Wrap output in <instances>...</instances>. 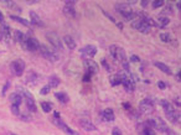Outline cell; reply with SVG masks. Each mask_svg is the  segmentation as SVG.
<instances>
[{"label": "cell", "mask_w": 181, "mask_h": 135, "mask_svg": "<svg viewBox=\"0 0 181 135\" xmlns=\"http://www.w3.org/2000/svg\"><path fill=\"white\" fill-rule=\"evenodd\" d=\"M146 125L150 126V128H155L156 130H159V131L162 133V134H166V133L169 131V128H167L166 123H165L160 117H156V118H154V119L148 120V121H146Z\"/></svg>", "instance_id": "cell-1"}, {"label": "cell", "mask_w": 181, "mask_h": 135, "mask_svg": "<svg viewBox=\"0 0 181 135\" xmlns=\"http://www.w3.org/2000/svg\"><path fill=\"white\" fill-rule=\"evenodd\" d=\"M116 10L122 14V16L127 20H132L133 16H134V11L132 10L130 5L129 4H125V3H118L116 4Z\"/></svg>", "instance_id": "cell-2"}, {"label": "cell", "mask_w": 181, "mask_h": 135, "mask_svg": "<svg viewBox=\"0 0 181 135\" xmlns=\"http://www.w3.org/2000/svg\"><path fill=\"white\" fill-rule=\"evenodd\" d=\"M39 50L41 51V55H42L46 59H48V61H51V62H56V61L60 59V55H58V52L51 50V48L47 47L46 45H40V48H39Z\"/></svg>", "instance_id": "cell-3"}, {"label": "cell", "mask_w": 181, "mask_h": 135, "mask_svg": "<svg viewBox=\"0 0 181 135\" xmlns=\"http://www.w3.org/2000/svg\"><path fill=\"white\" fill-rule=\"evenodd\" d=\"M21 45H23L24 48L35 52V51H37V50L40 48V45H41V43H40L36 39H34V37H31V36L27 35V36L24 37V41L21 42Z\"/></svg>", "instance_id": "cell-4"}, {"label": "cell", "mask_w": 181, "mask_h": 135, "mask_svg": "<svg viewBox=\"0 0 181 135\" xmlns=\"http://www.w3.org/2000/svg\"><path fill=\"white\" fill-rule=\"evenodd\" d=\"M109 52H111V55H112V57H113L114 59H118V61H124V59H127V55H125L124 48H122V47H119V46H117V45H112V46L109 47Z\"/></svg>", "instance_id": "cell-5"}, {"label": "cell", "mask_w": 181, "mask_h": 135, "mask_svg": "<svg viewBox=\"0 0 181 135\" xmlns=\"http://www.w3.org/2000/svg\"><path fill=\"white\" fill-rule=\"evenodd\" d=\"M139 110L143 113V114H153L155 108H154V104L153 102L149 99V98H145L143 99L140 103H139Z\"/></svg>", "instance_id": "cell-6"}, {"label": "cell", "mask_w": 181, "mask_h": 135, "mask_svg": "<svg viewBox=\"0 0 181 135\" xmlns=\"http://www.w3.org/2000/svg\"><path fill=\"white\" fill-rule=\"evenodd\" d=\"M10 68L15 76H21L25 71V62L23 59H15L11 62Z\"/></svg>", "instance_id": "cell-7"}, {"label": "cell", "mask_w": 181, "mask_h": 135, "mask_svg": "<svg viewBox=\"0 0 181 135\" xmlns=\"http://www.w3.org/2000/svg\"><path fill=\"white\" fill-rule=\"evenodd\" d=\"M46 39L48 40V42H50L56 50H62V48H63L62 41H61L60 36H58L56 32H47V34H46Z\"/></svg>", "instance_id": "cell-8"}, {"label": "cell", "mask_w": 181, "mask_h": 135, "mask_svg": "<svg viewBox=\"0 0 181 135\" xmlns=\"http://www.w3.org/2000/svg\"><path fill=\"white\" fill-rule=\"evenodd\" d=\"M132 26H133L135 30H138L139 32H141V34H149V32H150V26H148V25H146L145 22H143L140 19L133 21V22H132Z\"/></svg>", "instance_id": "cell-9"}, {"label": "cell", "mask_w": 181, "mask_h": 135, "mask_svg": "<svg viewBox=\"0 0 181 135\" xmlns=\"http://www.w3.org/2000/svg\"><path fill=\"white\" fill-rule=\"evenodd\" d=\"M81 55L83 57H87V58H90V57H93L96 53H97V47L93 46V45H87L86 47H83L81 51Z\"/></svg>", "instance_id": "cell-10"}, {"label": "cell", "mask_w": 181, "mask_h": 135, "mask_svg": "<svg viewBox=\"0 0 181 135\" xmlns=\"http://www.w3.org/2000/svg\"><path fill=\"white\" fill-rule=\"evenodd\" d=\"M24 98H25V103H26V107H27V109H29L30 112L35 113L37 108H36V104H35L34 97H32L30 93H27V92H24Z\"/></svg>", "instance_id": "cell-11"}, {"label": "cell", "mask_w": 181, "mask_h": 135, "mask_svg": "<svg viewBox=\"0 0 181 135\" xmlns=\"http://www.w3.org/2000/svg\"><path fill=\"white\" fill-rule=\"evenodd\" d=\"M53 123H55V124H56L58 128H61L63 131H66L68 135H78V134H77L74 130H72L69 126H67V125H66V124H65V123H63V121H62L60 118H55V119H53Z\"/></svg>", "instance_id": "cell-12"}, {"label": "cell", "mask_w": 181, "mask_h": 135, "mask_svg": "<svg viewBox=\"0 0 181 135\" xmlns=\"http://www.w3.org/2000/svg\"><path fill=\"white\" fill-rule=\"evenodd\" d=\"M84 66H86V68L88 70L89 73H97L98 72V64L92 59L86 58L84 59Z\"/></svg>", "instance_id": "cell-13"}, {"label": "cell", "mask_w": 181, "mask_h": 135, "mask_svg": "<svg viewBox=\"0 0 181 135\" xmlns=\"http://www.w3.org/2000/svg\"><path fill=\"white\" fill-rule=\"evenodd\" d=\"M79 125L84 130H87V131H95V130H97V126L90 120H88V119H81L79 120Z\"/></svg>", "instance_id": "cell-14"}, {"label": "cell", "mask_w": 181, "mask_h": 135, "mask_svg": "<svg viewBox=\"0 0 181 135\" xmlns=\"http://www.w3.org/2000/svg\"><path fill=\"white\" fill-rule=\"evenodd\" d=\"M101 117H102V119L106 120V121H113V120L116 119L114 110H113L112 108H107V109H104V110L101 113Z\"/></svg>", "instance_id": "cell-15"}, {"label": "cell", "mask_w": 181, "mask_h": 135, "mask_svg": "<svg viewBox=\"0 0 181 135\" xmlns=\"http://www.w3.org/2000/svg\"><path fill=\"white\" fill-rule=\"evenodd\" d=\"M73 4H74V2H66V5H65V8H63L65 15L71 16V18H74V16H76V10H74V8H73Z\"/></svg>", "instance_id": "cell-16"}, {"label": "cell", "mask_w": 181, "mask_h": 135, "mask_svg": "<svg viewBox=\"0 0 181 135\" xmlns=\"http://www.w3.org/2000/svg\"><path fill=\"white\" fill-rule=\"evenodd\" d=\"M30 24L31 25H35V26H39V27H42L44 26V22L41 21V19L39 18V15L35 13V11H30Z\"/></svg>", "instance_id": "cell-17"}, {"label": "cell", "mask_w": 181, "mask_h": 135, "mask_svg": "<svg viewBox=\"0 0 181 135\" xmlns=\"http://www.w3.org/2000/svg\"><path fill=\"white\" fill-rule=\"evenodd\" d=\"M10 102H11V105L20 107V104L23 103V96L19 93H13L10 96Z\"/></svg>", "instance_id": "cell-18"}, {"label": "cell", "mask_w": 181, "mask_h": 135, "mask_svg": "<svg viewBox=\"0 0 181 135\" xmlns=\"http://www.w3.org/2000/svg\"><path fill=\"white\" fill-rule=\"evenodd\" d=\"M0 35H2V39H10V27L6 25V24H2V26H0Z\"/></svg>", "instance_id": "cell-19"}, {"label": "cell", "mask_w": 181, "mask_h": 135, "mask_svg": "<svg viewBox=\"0 0 181 135\" xmlns=\"http://www.w3.org/2000/svg\"><path fill=\"white\" fill-rule=\"evenodd\" d=\"M160 103H161V107L164 108V110H165V114H166V115H167V114H170V113H172V112H175V109H174L172 104H171V103H169V100L162 99Z\"/></svg>", "instance_id": "cell-20"}, {"label": "cell", "mask_w": 181, "mask_h": 135, "mask_svg": "<svg viewBox=\"0 0 181 135\" xmlns=\"http://www.w3.org/2000/svg\"><path fill=\"white\" fill-rule=\"evenodd\" d=\"M122 84L124 86V88H125L128 92H133V91H134V88H135V84L133 83V81H132V77H129V78L124 80V81L122 82Z\"/></svg>", "instance_id": "cell-21"}, {"label": "cell", "mask_w": 181, "mask_h": 135, "mask_svg": "<svg viewBox=\"0 0 181 135\" xmlns=\"http://www.w3.org/2000/svg\"><path fill=\"white\" fill-rule=\"evenodd\" d=\"M155 66L158 67L160 71H162V72H165L167 75H171V70L169 68V66H166L165 63H162V62H155Z\"/></svg>", "instance_id": "cell-22"}, {"label": "cell", "mask_w": 181, "mask_h": 135, "mask_svg": "<svg viewBox=\"0 0 181 135\" xmlns=\"http://www.w3.org/2000/svg\"><path fill=\"white\" fill-rule=\"evenodd\" d=\"M65 43L67 45V47L69 48V50H73V48H76V42H74V40L71 37V36H65Z\"/></svg>", "instance_id": "cell-23"}, {"label": "cell", "mask_w": 181, "mask_h": 135, "mask_svg": "<svg viewBox=\"0 0 181 135\" xmlns=\"http://www.w3.org/2000/svg\"><path fill=\"white\" fill-rule=\"evenodd\" d=\"M60 84V78L56 76V75H52L50 78H48V86L52 88V87H57Z\"/></svg>", "instance_id": "cell-24"}, {"label": "cell", "mask_w": 181, "mask_h": 135, "mask_svg": "<svg viewBox=\"0 0 181 135\" xmlns=\"http://www.w3.org/2000/svg\"><path fill=\"white\" fill-rule=\"evenodd\" d=\"M169 22H170V19H169V18H166V16H160L156 24H158V26H160V27H165V26L169 25Z\"/></svg>", "instance_id": "cell-25"}, {"label": "cell", "mask_w": 181, "mask_h": 135, "mask_svg": "<svg viewBox=\"0 0 181 135\" xmlns=\"http://www.w3.org/2000/svg\"><path fill=\"white\" fill-rule=\"evenodd\" d=\"M56 98H57L61 103H63V104L68 102V96H67L66 93H63V92H57V93H56Z\"/></svg>", "instance_id": "cell-26"}, {"label": "cell", "mask_w": 181, "mask_h": 135, "mask_svg": "<svg viewBox=\"0 0 181 135\" xmlns=\"http://www.w3.org/2000/svg\"><path fill=\"white\" fill-rule=\"evenodd\" d=\"M109 81H111V84H112L113 87H114V86H118V84H120V83H122V81H120V78H119V76H118V73H117V75L111 76Z\"/></svg>", "instance_id": "cell-27"}, {"label": "cell", "mask_w": 181, "mask_h": 135, "mask_svg": "<svg viewBox=\"0 0 181 135\" xmlns=\"http://www.w3.org/2000/svg\"><path fill=\"white\" fill-rule=\"evenodd\" d=\"M14 34H15V35H14V39H15V41H16V42H20V43H21V42L24 41V37H25V35H24V34H23L21 31H19V30L14 31Z\"/></svg>", "instance_id": "cell-28"}, {"label": "cell", "mask_w": 181, "mask_h": 135, "mask_svg": "<svg viewBox=\"0 0 181 135\" xmlns=\"http://www.w3.org/2000/svg\"><path fill=\"white\" fill-rule=\"evenodd\" d=\"M11 19L15 20V21H18V22H20V24H23L24 26H30V21H27V20H25V19H23V18H19V16L13 15Z\"/></svg>", "instance_id": "cell-29"}, {"label": "cell", "mask_w": 181, "mask_h": 135, "mask_svg": "<svg viewBox=\"0 0 181 135\" xmlns=\"http://www.w3.org/2000/svg\"><path fill=\"white\" fill-rule=\"evenodd\" d=\"M41 107H42V109H44L45 113H50V112L52 110V105H51V103H48V102H42V103H41Z\"/></svg>", "instance_id": "cell-30"}, {"label": "cell", "mask_w": 181, "mask_h": 135, "mask_svg": "<svg viewBox=\"0 0 181 135\" xmlns=\"http://www.w3.org/2000/svg\"><path fill=\"white\" fill-rule=\"evenodd\" d=\"M143 134H144V135H155V133L153 131V129H151L150 126H148V125L143 129Z\"/></svg>", "instance_id": "cell-31"}, {"label": "cell", "mask_w": 181, "mask_h": 135, "mask_svg": "<svg viewBox=\"0 0 181 135\" xmlns=\"http://www.w3.org/2000/svg\"><path fill=\"white\" fill-rule=\"evenodd\" d=\"M162 5H164V2H162V0H155V2H153V8H154V9L161 8Z\"/></svg>", "instance_id": "cell-32"}, {"label": "cell", "mask_w": 181, "mask_h": 135, "mask_svg": "<svg viewBox=\"0 0 181 135\" xmlns=\"http://www.w3.org/2000/svg\"><path fill=\"white\" fill-rule=\"evenodd\" d=\"M50 91H51V87H50V86L47 84V86H45V87H42V88H41L40 93L45 96V94H48V93H50Z\"/></svg>", "instance_id": "cell-33"}, {"label": "cell", "mask_w": 181, "mask_h": 135, "mask_svg": "<svg viewBox=\"0 0 181 135\" xmlns=\"http://www.w3.org/2000/svg\"><path fill=\"white\" fill-rule=\"evenodd\" d=\"M9 87H10V82L8 81L6 83H5V86H4V88H3V92H2V96L4 97L5 94H6V92H8V89H9Z\"/></svg>", "instance_id": "cell-34"}, {"label": "cell", "mask_w": 181, "mask_h": 135, "mask_svg": "<svg viewBox=\"0 0 181 135\" xmlns=\"http://www.w3.org/2000/svg\"><path fill=\"white\" fill-rule=\"evenodd\" d=\"M160 39H161L164 42H169V41H170V36H169L167 34H161V35H160Z\"/></svg>", "instance_id": "cell-35"}, {"label": "cell", "mask_w": 181, "mask_h": 135, "mask_svg": "<svg viewBox=\"0 0 181 135\" xmlns=\"http://www.w3.org/2000/svg\"><path fill=\"white\" fill-rule=\"evenodd\" d=\"M112 135H122V130H120L118 126H116V128H113V130H112Z\"/></svg>", "instance_id": "cell-36"}, {"label": "cell", "mask_w": 181, "mask_h": 135, "mask_svg": "<svg viewBox=\"0 0 181 135\" xmlns=\"http://www.w3.org/2000/svg\"><path fill=\"white\" fill-rule=\"evenodd\" d=\"M122 63H123V67H124V70H125L127 72H129V62H128L127 59H124V61H122Z\"/></svg>", "instance_id": "cell-37"}, {"label": "cell", "mask_w": 181, "mask_h": 135, "mask_svg": "<svg viewBox=\"0 0 181 135\" xmlns=\"http://www.w3.org/2000/svg\"><path fill=\"white\" fill-rule=\"evenodd\" d=\"M11 110L15 115H20V112H19V107H15V105H11Z\"/></svg>", "instance_id": "cell-38"}, {"label": "cell", "mask_w": 181, "mask_h": 135, "mask_svg": "<svg viewBox=\"0 0 181 135\" xmlns=\"http://www.w3.org/2000/svg\"><path fill=\"white\" fill-rule=\"evenodd\" d=\"M158 87H159L160 89H165V88H166V83L162 82V81H159V82H158Z\"/></svg>", "instance_id": "cell-39"}, {"label": "cell", "mask_w": 181, "mask_h": 135, "mask_svg": "<svg viewBox=\"0 0 181 135\" xmlns=\"http://www.w3.org/2000/svg\"><path fill=\"white\" fill-rule=\"evenodd\" d=\"M102 63H103V66H104V68H106L107 71H109V70H111V67H108V64H107L106 59H103V61H102Z\"/></svg>", "instance_id": "cell-40"}, {"label": "cell", "mask_w": 181, "mask_h": 135, "mask_svg": "<svg viewBox=\"0 0 181 135\" xmlns=\"http://www.w3.org/2000/svg\"><path fill=\"white\" fill-rule=\"evenodd\" d=\"M130 61H133V62H139L140 59H139L137 56H130Z\"/></svg>", "instance_id": "cell-41"}, {"label": "cell", "mask_w": 181, "mask_h": 135, "mask_svg": "<svg viewBox=\"0 0 181 135\" xmlns=\"http://www.w3.org/2000/svg\"><path fill=\"white\" fill-rule=\"evenodd\" d=\"M0 22H2V24H4V16H3L2 11H0Z\"/></svg>", "instance_id": "cell-42"}, {"label": "cell", "mask_w": 181, "mask_h": 135, "mask_svg": "<svg viewBox=\"0 0 181 135\" xmlns=\"http://www.w3.org/2000/svg\"><path fill=\"white\" fill-rule=\"evenodd\" d=\"M165 135H177V134H176V133H174V131H170V130H169V131H167Z\"/></svg>", "instance_id": "cell-43"}, {"label": "cell", "mask_w": 181, "mask_h": 135, "mask_svg": "<svg viewBox=\"0 0 181 135\" xmlns=\"http://www.w3.org/2000/svg\"><path fill=\"white\" fill-rule=\"evenodd\" d=\"M180 75H181V73H180V71H179V73H176V80H177L179 82L181 81V78H180Z\"/></svg>", "instance_id": "cell-44"}, {"label": "cell", "mask_w": 181, "mask_h": 135, "mask_svg": "<svg viewBox=\"0 0 181 135\" xmlns=\"http://www.w3.org/2000/svg\"><path fill=\"white\" fill-rule=\"evenodd\" d=\"M175 103H176V105H179V107H180V99H179V98H176V99H175Z\"/></svg>", "instance_id": "cell-45"}, {"label": "cell", "mask_w": 181, "mask_h": 135, "mask_svg": "<svg viewBox=\"0 0 181 135\" xmlns=\"http://www.w3.org/2000/svg\"><path fill=\"white\" fill-rule=\"evenodd\" d=\"M141 5L143 6H148V2H141Z\"/></svg>", "instance_id": "cell-46"}, {"label": "cell", "mask_w": 181, "mask_h": 135, "mask_svg": "<svg viewBox=\"0 0 181 135\" xmlns=\"http://www.w3.org/2000/svg\"><path fill=\"white\" fill-rule=\"evenodd\" d=\"M176 8H177V9H179V10H180V8H181V3H180V2H179V3H177V4H176Z\"/></svg>", "instance_id": "cell-47"}, {"label": "cell", "mask_w": 181, "mask_h": 135, "mask_svg": "<svg viewBox=\"0 0 181 135\" xmlns=\"http://www.w3.org/2000/svg\"><path fill=\"white\" fill-rule=\"evenodd\" d=\"M124 107L125 108H130V105H128V103H124Z\"/></svg>", "instance_id": "cell-48"}, {"label": "cell", "mask_w": 181, "mask_h": 135, "mask_svg": "<svg viewBox=\"0 0 181 135\" xmlns=\"http://www.w3.org/2000/svg\"><path fill=\"white\" fill-rule=\"evenodd\" d=\"M10 135H16V134H10Z\"/></svg>", "instance_id": "cell-49"}]
</instances>
